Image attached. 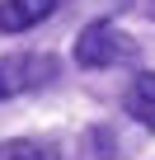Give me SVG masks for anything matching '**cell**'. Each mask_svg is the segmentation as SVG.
<instances>
[{
  "label": "cell",
  "instance_id": "cell-1",
  "mask_svg": "<svg viewBox=\"0 0 155 160\" xmlns=\"http://www.w3.org/2000/svg\"><path fill=\"white\" fill-rule=\"evenodd\" d=\"M141 57L136 38L122 33L118 24H90L80 38H75V66L85 71H113V66H132Z\"/></svg>",
  "mask_w": 155,
  "mask_h": 160
},
{
  "label": "cell",
  "instance_id": "cell-2",
  "mask_svg": "<svg viewBox=\"0 0 155 160\" xmlns=\"http://www.w3.org/2000/svg\"><path fill=\"white\" fill-rule=\"evenodd\" d=\"M56 80V57L52 52H10L0 57V99L33 94Z\"/></svg>",
  "mask_w": 155,
  "mask_h": 160
},
{
  "label": "cell",
  "instance_id": "cell-3",
  "mask_svg": "<svg viewBox=\"0 0 155 160\" xmlns=\"http://www.w3.org/2000/svg\"><path fill=\"white\" fill-rule=\"evenodd\" d=\"M122 108L132 122H141L146 132H155V71L132 75V85L122 90Z\"/></svg>",
  "mask_w": 155,
  "mask_h": 160
},
{
  "label": "cell",
  "instance_id": "cell-4",
  "mask_svg": "<svg viewBox=\"0 0 155 160\" xmlns=\"http://www.w3.org/2000/svg\"><path fill=\"white\" fill-rule=\"evenodd\" d=\"M56 10V0H0V33H24Z\"/></svg>",
  "mask_w": 155,
  "mask_h": 160
},
{
  "label": "cell",
  "instance_id": "cell-5",
  "mask_svg": "<svg viewBox=\"0 0 155 160\" xmlns=\"http://www.w3.org/2000/svg\"><path fill=\"white\" fill-rule=\"evenodd\" d=\"M0 160H61L47 141H33V137H10L0 141Z\"/></svg>",
  "mask_w": 155,
  "mask_h": 160
},
{
  "label": "cell",
  "instance_id": "cell-6",
  "mask_svg": "<svg viewBox=\"0 0 155 160\" xmlns=\"http://www.w3.org/2000/svg\"><path fill=\"white\" fill-rule=\"evenodd\" d=\"M146 14H150V19H155V0H146Z\"/></svg>",
  "mask_w": 155,
  "mask_h": 160
}]
</instances>
